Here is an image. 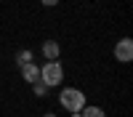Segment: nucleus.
Masks as SVG:
<instances>
[{"instance_id": "nucleus-1", "label": "nucleus", "mask_w": 133, "mask_h": 117, "mask_svg": "<svg viewBox=\"0 0 133 117\" xmlns=\"http://www.w3.org/2000/svg\"><path fill=\"white\" fill-rule=\"evenodd\" d=\"M59 101H61V106L66 112H80L83 106H85V93L83 91H77V88H64L61 93H59Z\"/></svg>"}, {"instance_id": "nucleus-2", "label": "nucleus", "mask_w": 133, "mask_h": 117, "mask_svg": "<svg viewBox=\"0 0 133 117\" xmlns=\"http://www.w3.org/2000/svg\"><path fill=\"white\" fill-rule=\"evenodd\" d=\"M64 80V67L59 61H45V67L40 69V82L48 85V88H56Z\"/></svg>"}, {"instance_id": "nucleus-3", "label": "nucleus", "mask_w": 133, "mask_h": 117, "mask_svg": "<svg viewBox=\"0 0 133 117\" xmlns=\"http://www.w3.org/2000/svg\"><path fill=\"white\" fill-rule=\"evenodd\" d=\"M115 59H117V61H130V59H133V40H130V37H123V40L115 45Z\"/></svg>"}, {"instance_id": "nucleus-4", "label": "nucleus", "mask_w": 133, "mask_h": 117, "mask_svg": "<svg viewBox=\"0 0 133 117\" xmlns=\"http://www.w3.org/2000/svg\"><path fill=\"white\" fill-rule=\"evenodd\" d=\"M21 69V77H24L29 85H35V82H40V67L35 61H29V64H24V67H19Z\"/></svg>"}, {"instance_id": "nucleus-5", "label": "nucleus", "mask_w": 133, "mask_h": 117, "mask_svg": "<svg viewBox=\"0 0 133 117\" xmlns=\"http://www.w3.org/2000/svg\"><path fill=\"white\" fill-rule=\"evenodd\" d=\"M59 53H61V48H59L56 40H45L43 43V56H45L48 61H59Z\"/></svg>"}, {"instance_id": "nucleus-6", "label": "nucleus", "mask_w": 133, "mask_h": 117, "mask_svg": "<svg viewBox=\"0 0 133 117\" xmlns=\"http://www.w3.org/2000/svg\"><path fill=\"white\" fill-rule=\"evenodd\" d=\"M80 117H107L104 114V109H101V106H83V109H80Z\"/></svg>"}, {"instance_id": "nucleus-7", "label": "nucleus", "mask_w": 133, "mask_h": 117, "mask_svg": "<svg viewBox=\"0 0 133 117\" xmlns=\"http://www.w3.org/2000/svg\"><path fill=\"white\" fill-rule=\"evenodd\" d=\"M32 61V51H19L16 53V64L19 67H24V64H29Z\"/></svg>"}, {"instance_id": "nucleus-8", "label": "nucleus", "mask_w": 133, "mask_h": 117, "mask_svg": "<svg viewBox=\"0 0 133 117\" xmlns=\"http://www.w3.org/2000/svg\"><path fill=\"white\" fill-rule=\"evenodd\" d=\"M35 96H48V85H43V82H35Z\"/></svg>"}, {"instance_id": "nucleus-9", "label": "nucleus", "mask_w": 133, "mask_h": 117, "mask_svg": "<svg viewBox=\"0 0 133 117\" xmlns=\"http://www.w3.org/2000/svg\"><path fill=\"white\" fill-rule=\"evenodd\" d=\"M40 3H43V5H45V8H53V5H56V3H59V0H40Z\"/></svg>"}, {"instance_id": "nucleus-10", "label": "nucleus", "mask_w": 133, "mask_h": 117, "mask_svg": "<svg viewBox=\"0 0 133 117\" xmlns=\"http://www.w3.org/2000/svg\"><path fill=\"white\" fill-rule=\"evenodd\" d=\"M43 117H56V114H53V112H48V114H43Z\"/></svg>"}]
</instances>
